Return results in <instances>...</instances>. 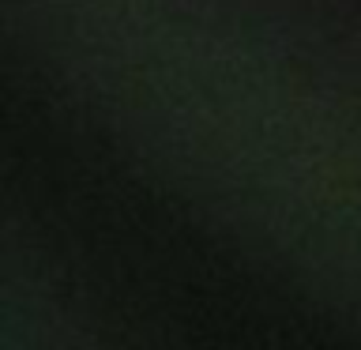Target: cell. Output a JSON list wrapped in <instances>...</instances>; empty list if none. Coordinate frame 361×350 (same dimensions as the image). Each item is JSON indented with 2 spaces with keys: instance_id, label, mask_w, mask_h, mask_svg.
<instances>
[]
</instances>
